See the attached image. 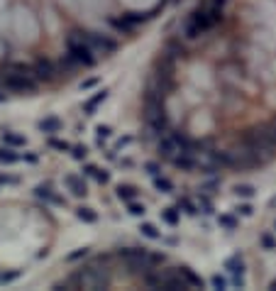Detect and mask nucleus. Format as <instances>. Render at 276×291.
Returning <instances> with one entry per match:
<instances>
[{
	"mask_svg": "<svg viewBox=\"0 0 276 291\" xmlns=\"http://www.w3.org/2000/svg\"><path fill=\"white\" fill-rule=\"evenodd\" d=\"M118 259L123 262V267L127 269V274L132 277H147L149 272H154L156 267H161L166 262V255L161 252H152L147 247H125V250H115Z\"/></svg>",
	"mask_w": 276,
	"mask_h": 291,
	"instance_id": "1",
	"label": "nucleus"
},
{
	"mask_svg": "<svg viewBox=\"0 0 276 291\" xmlns=\"http://www.w3.org/2000/svg\"><path fill=\"white\" fill-rule=\"evenodd\" d=\"M222 12H225V10L213 7L210 2L198 5V7L186 17V22H184V37L193 42V39H198V37L208 34L217 22H222Z\"/></svg>",
	"mask_w": 276,
	"mask_h": 291,
	"instance_id": "2",
	"label": "nucleus"
},
{
	"mask_svg": "<svg viewBox=\"0 0 276 291\" xmlns=\"http://www.w3.org/2000/svg\"><path fill=\"white\" fill-rule=\"evenodd\" d=\"M240 145L252 149L264 164H267L269 159H274V154H276V142H274V137H272V132H269V125L247 128V130L242 132V137H240Z\"/></svg>",
	"mask_w": 276,
	"mask_h": 291,
	"instance_id": "3",
	"label": "nucleus"
},
{
	"mask_svg": "<svg viewBox=\"0 0 276 291\" xmlns=\"http://www.w3.org/2000/svg\"><path fill=\"white\" fill-rule=\"evenodd\" d=\"M144 120H147V128L154 132V135H166L169 130V118H166V110H164V98L147 91L144 96Z\"/></svg>",
	"mask_w": 276,
	"mask_h": 291,
	"instance_id": "4",
	"label": "nucleus"
},
{
	"mask_svg": "<svg viewBox=\"0 0 276 291\" xmlns=\"http://www.w3.org/2000/svg\"><path fill=\"white\" fill-rule=\"evenodd\" d=\"M2 88L17 96H34L39 91V81L34 78V73L27 71H15V69H2V78H0Z\"/></svg>",
	"mask_w": 276,
	"mask_h": 291,
	"instance_id": "5",
	"label": "nucleus"
},
{
	"mask_svg": "<svg viewBox=\"0 0 276 291\" xmlns=\"http://www.w3.org/2000/svg\"><path fill=\"white\" fill-rule=\"evenodd\" d=\"M66 54H69L78 66H83V69H91V66H95V62H98V54L93 52V47H91L81 34H76V30L66 37Z\"/></svg>",
	"mask_w": 276,
	"mask_h": 291,
	"instance_id": "6",
	"label": "nucleus"
},
{
	"mask_svg": "<svg viewBox=\"0 0 276 291\" xmlns=\"http://www.w3.org/2000/svg\"><path fill=\"white\" fill-rule=\"evenodd\" d=\"M76 34H81L91 47H93V52L98 54V57H113L115 52H118V42L113 39V37H108V34H103V32H93V30H76Z\"/></svg>",
	"mask_w": 276,
	"mask_h": 291,
	"instance_id": "7",
	"label": "nucleus"
},
{
	"mask_svg": "<svg viewBox=\"0 0 276 291\" xmlns=\"http://www.w3.org/2000/svg\"><path fill=\"white\" fill-rule=\"evenodd\" d=\"M32 73H34V78H37L39 83H52V81L59 78V66H57L52 59L39 57V59L32 62Z\"/></svg>",
	"mask_w": 276,
	"mask_h": 291,
	"instance_id": "8",
	"label": "nucleus"
},
{
	"mask_svg": "<svg viewBox=\"0 0 276 291\" xmlns=\"http://www.w3.org/2000/svg\"><path fill=\"white\" fill-rule=\"evenodd\" d=\"M34 196H37L39 201H44V203H52V206L66 208V198H64V196H59V194L54 191V186H52V184H39V186L34 189Z\"/></svg>",
	"mask_w": 276,
	"mask_h": 291,
	"instance_id": "9",
	"label": "nucleus"
},
{
	"mask_svg": "<svg viewBox=\"0 0 276 291\" xmlns=\"http://www.w3.org/2000/svg\"><path fill=\"white\" fill-rule=\"evenodd\" d=\"M225 269L232 274V282H235V287H245V259H242V255H232L230 259H225Z\"/></svg>",
	"mask_w": 276,
	"mask_h": 291,
	"instance_id": "10",
	"label": "nucleus"
},
{
	"mask_svg": "<svg viewBox=\"0 0 276 291\" xmlns=\"http://www.w3.org/2000/svg\"><path fill=\"white\" fill-rule=\"evenodd\" d=\"M64 186L69 189L71 196H76V198H86L88 196V184H86V179L81 174H66L64 176Z\"/></svg>",
	"mask_w": 276,
	"mask_h": 291,
	"instance_id": "11",
	"label": "nucleus"
},
{
	"mask_svg": "<svg viewBox=\"0 0 276 291\" xmlns=\"http://www.w3.org/2000/svg\"><path fill=\"white\" fill-rule=\"evenodd\" d=\"M61 128H64V123H61L57 115H47V118H42V120L37 123V130H39L42 135H47V137L59 135V132H61Z\"/></svg>",
	"mask_w": 276,
	"mask_h": 291,
	"instance_id": "12",
	"label": "nucleus"
},
{
	"mask_svg": "<svg viewBox=\"0 0 276 291\" xmlns=\"http://www.w3.org/2000/svg\"><path fill=\"white\" fill-rule=\"evenodd\" d=\"M108 96H110V91H108V88L95 91L88 100H83V115H93V113H95V108H98L100 103H105V100H108Z\"/></svg>",
	"mask_w": 276,
	"mask_h": 291,
	"instance_id": "13",
	"label": "nucleus"
},
{
	"mask_svg": "<svg viewBox=\"0 0 276 291\" xmlns=\"http://www.w3.org/2000/svg\"><path fill=\"white\" fill-rule=\"evenodd\" d=\"M176 272H179V274L186 279V284H188L191 289H203V287H206V284H203V279H201V277H198V274H196L191 267H186V264H179V267H176Z\"/></svg>",
	"mask_w": 276,
	"mask_h": 291,
	"instance_id": "14",
	"label": "nucleus"
},
{
	"mask_svg": "<svg viewBox=\"0 0 276 291\" xmlns=\"http://www.w3.org/2000/svg\"><path fill=\"white\" fill-rule=\"evenodd\" d=\"M108 25H110L115 32H120V34H132V32H135V25H132L125 15H120V17H108Z\"/></svg>",
	"mask_w": 276,
	"mask_h": 291,
	"instance_id": "15",
	"label": "nucleus"
},
{
	"mask_svg": "<svg viewBox=\"0 0 276 291\" xmlns=\"http://www.w3.org/2000/svg\"><path fill=\"white\" fill-rule=\"evenodd\" d=\"M83 176H91L98 184H108L110 181V171H105V169H100L95 164H83Z\"/></svg>",
	"mask_w": 276,
	"mask_h": 291,
	"instance_id": "16",
	"label": "nucleus"
},
{
	"mask_svg": "<svg viewBox=\"0 0 276 291\" xmlns=\"http://www.w3.org/2000/svg\"><path fill=\"white\" fill-rule=\"evenodd\" d=\"M0 137H2V145H10V147H15V149L27 145V137L20 135V132H12V130H2Z\"/></svg>",
	"mask_w": 276,
	"mask_h": 291,
	"instance_id": "17",
	"label": "nucleus"
},
{
	"mask_svg": "<svg viewBox=\"0 0 276 291\" xmlns=\"http://www.w3.org/2000/svg\"><path fill=\"white\" fill-rule=\"evenodd\" d=\"M115 196H118L120 201H125V203H127V201H135V198H137L139 189L135 186V184H120V186L115 189Z\"/></svg>",
	"mask_w": 276,
	"mask_h": 291,
	"instance_id": "18",
	"label": "nucleus"
},
{
	"mask_svg": "<svg viewBox=\"0 0 276 291\" xmlns=\"http://www.w3.org/2000/svg\"><path fill=\"white\" fill-rule=\"evenodd\" d=\"M76 218L81 223H86V225H93V223H98V211L91 208V206H78L76 208Z\"/></svg>",
	"mask_w": 276,
	"mask_h": 291,
	"instance_id": "19",
	"label": "nucleus"
},
{
	"mask_svg": "<svg viewBox=\"0 0 276 291\" xmlns=\"http://www.w3.org/2000/svg\"><path fill=\"white\" fill-rule=\"evenodd\" d=\"M17 162H20V154H17L15 147H10V145L0 147V164L10 166V164H17Z\"/></svg>",
	"mask_w": 276,
	"mask_h": 291,
	"instance_id": "20",
	"label": "nucleus"
},
{
	"mask_svg": "<svg viewBox=\"0 0 276 291\" xmlns=\"http://www.w3.org/2000/svg\"><path fill=\"white\" fill-rule=\"evenodd\" d=\"M57 66H59V76H64V78H71V76H73V71L78 69V64L71 59L69 54H66V57H61Z\"/></svg>",
	"mask_w": 276,
	"mask_h": 291,
	"instance_id": "21",
	"label": "nucleus"
},
{
	"mask_svg": "<svg viewBox=\"0 0 276 291\" xmlns=\"http://www.w3.org/2000/svg\"><path fill=\"white\" fill-rule=\"evenodd\" d=\"M164 52H166V54H171L174 59H179V57H188V52L184 49L181 39H169V42H166V47H164Z\"/></svg>",
	"mask_w": 276,
	"mask_h": 291,
	"instance_id": "22",
	"label": "nucleus"
},
{
	"mask_svg": "<svg viewBox=\"0 0 276 291\" xmlns=\"http://www.w3.org/2000/svg\"><path fill=\"white\" fill-rule=\"evenodd\" d=\"M139 232H142L144 237H149V240H161V230H159L154 223H142V225H139Z\"/></svg>",
	"mask_w": 276,
	"mask_h": 291,
	"instance_id": "23",
	"label": "nucleus"
},
{
	"mask_svg": "<svg viewBox=\"0 0 276 291\" xmlns=\"http://www.w3.org/2000/svg\"><path fill=\"white\" fill-rule=\"evenodd\" d=\"M47 147H49V149H57V152H71V149H73L71 142H66V140H59L57 135H52V137L47 140Z\"/></svg>",
	"mask_w": 276,
	"mask_h": 291,
	"instance_id": "24",
	"label": "nucleus"
},
{
	"mask_svg": "<svg viewBox=\"0 0 276 291\" xmlns=\"http://www.w3.org/2000/svg\"><path fill=\"white\" fill-rule=\"evenodd\" d=\"M179 213H181V211H179V208H164V211H161V220H164V223H166V225H171V227H176V225H179Z\"/></svg>",
	"mask_w": 276,
	"mask_h": 291,
	"instance_id": "25",
	"label": "nucleus"
},
{
	"mask_svg": "<svg viewBox=\"0 0 276 291\" xmlns=\"http://www.w3.org/2000/svg\"><path fill=\"white\" fill-rule=\"evenodd\" d=\"M154 189L156 191H161V194H171L174 191V184H171V179H166V176H154Z\"/></svg>",
	"mask_w": 276,
	"mask_h": 291,
	"instance_id": "26",
	"label": "nucleus"
},
{
	"mask_svg": "<svg viewBox=\"0 0 276 291\" xmlns=\"http://www.w3.org/2000/svg\"><path fill=\"white\" fill-rule=\"evenodd\" d=\"M254 191H257V189H254L252 184H237V186L232 189V194H235L237 198H252Z\"/></svg>",
	"mask_w": 276,
	"mask_h": 291,
	"instance_id": "27",
	"label": "nucleus"
},
{
	"mask_svg": "<svg viewBox=\"0 0 276 291\" xmlns=\"http://www.w3.org/2000/svg\"><path fill=\"white\" fill-rule=\"evenodd\" d=\"M176 208H179V211H184L186 216H196V213H198V208H196V203H191L188 198H179V203H176Z\"/></svg>",
	"mask_w": 276,
	"mask_h": 291,
	"instance_id": "28",
	"label": "nucleus"
},
{
	"mask_svg": "<svg viewBox=\"0 0 276 291\" xmlns=\"http://www.w3.org/2000/svg\"><path fill=\"white\" fill-rule=\"evenodd\" d=\"M127 213H130V216H135V218H144L147 208H144V203H137V201H127Z\"/></svg>",
	"mask_w": 276,
	"mask_h": 291,
	"instance_id": "29",
	"label": "nucleus"
},
{
	"mask_svg": "<svg viewBox=\"0 0 276 291\" xmlns=\"http://www.w3.org/2000/svg\"><path fill=\"white\" fill-rule=\"evenodd\" d=\"M95 135H98V147H103V142L113 135V128L110 125H98L95 128Z\"/></svg>",
	"mask_w": 276,
	"mask_h": 291,
	"instance_id": "30",
	"label": "nucleus"
},
{
	"mask_svg": "<svg viewBox=\"0 0 276 291\" xmlns=\"http://www.w3.org/2000/svg\"><path fill=\"white\" fill-rule=\"evenodd\" d=\"M88 255H91V247H78V250H73V252H71L69 257H66V262H78V259H86V257H88Z\"/></svg>",
	"mask_w": 276,
	"mask_h": 291,
	"instance_id": "31",
	"label": "nucleus"
},
{
	"mask_svg": "<svg viewBox=\"0 0 276 291\" xmlns=\"http://www.w3.org/2000/svg\"><path fill=\"white\" fill-rule=\"evenodd\" d=\"M71 157L76 159V162H86V157H88V147L86 145H76L71 149Z\"/></svg>",
	"mask_w": 276,
	"mask_h": 291,
	"instance_id": "32",
	"label": "nucleus"
},
{
	"mask_svg": "<svg viewBox=\"0 0 276 291\" xmlns=\"http://www.w3.org/2000/svg\"><path fill=\"white\" fill-rule=\"evenodd\" d=\"M20 274H22V269H12V272H5V274H0V284H12L15 279H20Z\"/></svg>",
	"mask_w": 276,
	"mask_h": 291,
	"instance_id": "33",
	"label": "nucleus"
},
{
	"mask_svg": "<svg viewBox=\"0 0 276 291\" xmlns=\"http://www.w3.org/2000/svg\"><path fill=\"white\" fill-rule=\"evenodd\" d=\"M144 169H147V174H149L152 179L161 174V164H159V162H147V164H144Z\"/></svg>",
	"mask_w": 276,
	"mask_h": 291,
	"instance_id": "34",
	"label": "nucleus"
},
{
	"mask_svg": "<svg viewBox=\"0 0 276 291\" xmlns=\"http://www.w3.org/2000/svg\"><path fill=\"white\" fill-rule=\"evenodd\" d=\"M217 223H220L225 230H235V227H237V220L232 218V216H220V218H217Z\"/></svg>",
	"mask_w": 276,
	"mask_h": 291,
	"instance_id": "35",
	"label": "nucleus"
},
{
	"mask_svg": "<svg viewBox=\"0 0 276 291\" xmlns=\"http://www.w3.org/2000/svg\"><path fill=\"white\" fill-rule=\"evenodd\" d=\"M235 213H237V216H242V218H249V216L254 213V208H252L249 203H240V206L235 208Z\"/></svg>",
	"mask_w": 276,
	"mask_h": 291,
	"instance_id": "36",
	"label": "nucleus"
},
{
	"mask_svg": "<svg viewBox=\"0 0 276 291\" xmlns=\"http://www.w3.org/2000/svg\"><path fill=\"white\" fill-rule=\"evenodd\" d=\"M210 284H213V289H220V291L227 289V279H225V277H220V274H215V277L210 279Z\"/></svg>",
	"mask_w": 276,
	"mask_h": 291,
	"instance_id": "37",
	"label": "nucleus"
},
{
	"mask_svg": "<svg viewBox=\"0 0 276 291\" xmlns=\"http://www.w3.org/2000/svg\"><path fill=\"white\" fill-rule=\"evenodd\" d=\"M132 142H135V137H132V135H125L123 140H118V145L113 147V149H115V152H120V149H125V147H130V145H132Z\"/></svg>",
	"mask_w": 276,
	"mask_h": 291,
	"instance_id": "38",
	"label": "nucleus"
},
{
	"mask_svg": "<svg viewBox=\"0 0 276 291\" xmlns=\"http://www.w3.org/2000/svg\"><path fill=\"white\" fill-rule=\"evenodd\" d=\"M0 184H5V186H17L20 179H17V176H10V174H0Z\"/></svg>",
	"mask_w": 276,
	"mask_h": 291,
	"instance_id": "39",
	"label": "nucleus"
},
{
	"mask_svg": "<svg viewBox=\"0 0 276 291\" xmlns=\"http://www.w3.org/2000/svg\"><path fill=\"white\" fill-rule=\"evenodd\" d=\"M98 81H100L98 76H93V78H86V81H81V86H78V88H81V91H88V88H93Z\"/></svg>",
	"mask_w": 276,
	"mask_h": 291,
	"instance_id": "40",
	"label": "nucleus"
},
{
	"mask_svg": "<svg viewBox=\"0 0 276 291\" xmlns=\"http://www.w3.org/2000/svg\"><path fill=\"white\" fill-rule=\"evenodd\" d=\"M262 245H264L267 250H274V247H276V242H274V237H272V235H262Z\"/></svg>",
	"mask_w": 276,
	"mask_h": 291,
	"instance_id": "41",
	"label": "nucleus"
},
{
	"mask_svg": "<svg viewBox=\"0 0 276 291\" xmlns=\"http://www.w3.org/2000/svg\"><path fill=\"white\" fill-rule=\"evenodd\" d=\"M20 162H27V164H37L39 157L37 154H20Z\"/></svg>",
	"mask_w": 276,
	"mask_h": 291,
	"instance_id": "42",
	"label": "nucleus"
},
{
	"mask_svg": "<svg viewBox=\"0 0 276 291\" xmlns=\"http://www.w3.org/2000/svg\"><path fill=\"white\" fill-rule=\"evenodd\" d=\"M213 7H220V10H225V5H227V0H208Z\"/></svg>",
	"mask_w": 276,
	"mask_h": 291,
	"instance_id": "43",
	"label": "nucleus"
},
{
	"mask_svg": "<svg viewBox=\"0 0 276 291\" xmlns=\"http://www.w3.org/2000/svg\"><path fill=\"white\" fill-rule=\"evenodd\" d=\"M201 206H203V213H213V208H210V201H208V198H201Z\"/></svg>",
	"mask_w": 276,
	"mask_h": 291,
	"instance_id": "44",
	"label": "nucleus"
},
{
	"mask_svg": "<svg viewBox=\"0 0 276 291\" xmlns=\"http://www.w3.org/2000/svg\"><path fill=\"white\" fill-rule=\"evenodd\" d=\"M269 132H272V137H274V142H276V120L269 123Z\"/></svg>",
	"mask_w": 276,
	"mask_h": 291,
	"instance_id": "45",
	"label": "nucleus"
},
{
	"mask_svg": "<svg viewBox=\"0 0 276 291\" xmlns=\"http://www.w3.org/2000/svg\"><path fill=\"white\" fill-rule=\"evenodd\" d=\"M120 164H123V166H125V169H130V166H132V159H123V162H120Z\"/></svg>",
	"mask_w": 276,
	"mask_h": 291,
	"instance_id": "46",
	"label": "nucleus"
},
{
	"mask_svg": "<svg viewBox=\"0 0 276 291\" xmlns=\"http://www.w3.org/2000/svg\"><path fill=\"white\" fill-rule=\"evenodd\" d=\"M5 100H7V93H2V91H0V103H5Z\"/></svg>",
	"mask_w": 276,
	"mask_h": 291,
	"instance_id": "47",
	"label": "nucleus"
},
{
	"mask_svg": "<svg viewBox=\"0 0 276 291\" xmlns=\"http://www.w3.org/2000/svg\"><path fill=\"white\" fill-rule=\"evenodd\" d=\"M269 289H274V291H276V282H272V284H269Z\"/></svg>",
	"mask_w": 276,
	"mask_h": 291,
	"instance_id": "48",
	"label": "nucleus"
},
{
	"mask_svg": "<svg viewBox=\"0 0 276 291\" xmlns=\"http://www.w3.org/2000/svg\"><path fill=\"white\" fill-rule=\"evenodd\" d=\"M274 227H276V223H274Z\"/></svg>",
	"mask_w": 276,
	"mask_h": 291,
	"instance_id": "49",
	"label": "nucleus"
}]
</instances>
